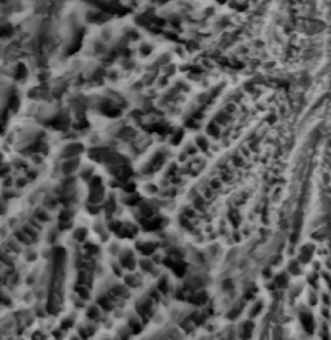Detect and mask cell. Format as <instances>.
Returning <instances> with one entry per match:
<instances>
[{
	"mask_svg": "<svg viewBox=\"0 0 331 340\" xmlns=\"http://www.w3.org/2000/svg\"><path fill=\"white\" fill-rule=\"evenodd\" d=\"M204 318H206V315H204V314H201V313L193 314V319H194V322H196V323H202L204 321Z\"/></svg>",
	"mask_w": 331,
	"mask_h": 340,
	"instance_id": "d6986e66",
	"label": "cell"
},
{
	"mask_svg": "<svg viewBox=\"0 0 331 340\" xmlns=\"http://www.w3.org/2000/svg\"><path fill=\"white\" fill-rule=\"evenodd\" d=\"M196 207L198 208V210H203V202H202V199H197L196 201Z\"/></svg>",
	"mask_w": 331,
	"mask_h": 340,
	"instance_id": "83f0119b",
	"label": "cell"
},
{
	"mask_svg": "<svg viewBox=\"0 0 331 340\" xmlns=\"http://www.w3.org/2000/svg\"><path fill=\"white\" fill-rule=\"evenodd\" d=\"M100 188V186H99ZM99 188H93V193L91 194L89 197V202L92 203H99L102 198H104V193H102V189Z\"/></svg>",
	"mask_w": 331,
	"mask_h": 340,
	"instance_id": "8992f818",
	"label": "cell"
},
{
	"mask_svg": "<svg viewBox=\"0 0 331 340\" xmlns=\"http://www.w3.org/2000/svg\"><path fill=\"white\" fill-rule=\"evenodd\" d=\"M120 264L124 266V268H127L129 270H132L135 268V256L132 255V252L131 251H125L123 255L120 256Z\"/></svg>",
	"mask_w": 331,
	"mask_h": 340,
	"instance_id": "6da1fadb",
	"label": "cell"
},
{
	"mask_svg": "<svg viewBox=\"0 0 331 340\" xmlns=\"http://www.w3.org/2000/svg\"><path fill=\"white\" fill-rule=\"evenodd\" d=\"M207 299V295L204 292H198V294H194L189 298V302L193 303V304H197V305H202Z\"/></svg>",
	"mask_w": 331,
	"mask_h": 340,
	"instance_id": "3957f363",
	"label": "cell"
},
{
	"mask_svg": "<svg viewBox=\"0 0 331 340\" xmlns=\"http://www.w3.org/2000/svg\"><path fill=\"white\" fill-rule=\"evenodd\" d=\"M141 268L146 272H152L153 270V263L149 260H142L141 261Z\"/></svg>",
	"mask_w": 331,
	"mask_h": 340,
	"instance_id": "9a60e30c",
	"label": "cell"
},
{
	"mask_svg": "<svg viewBox=\"0 0 331 340\" xmlns=\"http://www.w3.org/2000/svg\"><path fill=\"white\" fill-rule=\"evenodd\" d=\"M38 217H39V220H43V221H47L48 220V215L45 212H43V211H40V212H38V215H36Z\"/></svg>",
	"mask_w": 331,
	"mask_h": 340,
	"instance_id": "603a6c76",
	"label": "cell"
},
{
	"mask_svg": "<svg viewBox=\"0 0 331 340\" xmlns=\"http://www.w3.org/2000/svg\"><path fill=\"white\" fill-rule=\"evenodd\" d=\"M229 217H230V221H232V224L234 225V226H237V225H238V222H239V217H238L237 215H233V213H230V215H229Z\"/></svg>",
	"mask_w": 331,
	"mask_h": 340,
	"instance_id": "ffe728a7",
	"label": "cell"
},
{
	"mask_svg": "<svg viewBox=\"0 0 331 340\" xmlns=\"http://www.w3.org/2000/svg\"><path fill=\"white\" fill-rule=\"evenodd\" d=\"M23 232L27 233V234L30 235V237H32V238H35V237H36V233L34 232V230H31L30 228H25V229H23Z\"/></svg>",
	"mask_w": 331,
	"mask_h": 340,
	"instance_id": "d4e9b609",
	"label": "cell"
},
{
	"mask_svg": "<svg viewBox=\"0 0 331 340\" xmlns=\"http://www.w3.org/2000/svg\"><path fill=\"white\" fill-rule=\"evenodd\" d=\"M201 286H202V282H201L199 278H193L192 281H189V283H188V287L192 288V290H197L198 287H201Z\"/></svg>",
	"mask_w": 331,
	"mask_h": 340,
	"instance_id": "8fae6325",
	"label": "cell"
},
{
	"mask_svg": "<svg viewBox=\"0 0 331 340\" xmlns=\"http://www.w3.org/2000/svg\"><path fill=\"white\" fill-rule=\"evenodd\" d=\"M72 325V322L70 321V319H66V321H64V323H62V328H67V327H70Z\"/></svg>",
	"mask_w": 331,
	"mask_h": 340,
	"instance_id": "f1b7e54d",
	"label": "cell"
},
{
	"mask_svg": "<svg viewBox=\"0 0 331 340\" xmlns=\"http://www.w3.org/2000/svg\"><path fill=\"white\" fill-rule=\"evenodd\" d=\"M76 292L79 294L80 296L83 299H88V296H89V294H88V291H87V288L84 287V286H76Z\"/></svg>",
	"mask_w": 331,
	"mask_h": 340,
	"instance_id": "7c38bea8",
	"label": "cell"
},
{
	"mask_svg": "<svg viewBox=\"0 0 331 340\" xmlns=\"http://www.w3.org/2000/svg\"><path fill=\"white\" fill-rule=\"evenodd\" d=\"M85 237H87V230L83 229V228H80V229H78V230L75 232V239H76V241L82 242V241L85 239Z\"/></svg>",
	"mask_w": 331,
	"mask_h": 340,
	"instance_id": "30bf717a",
	"label": "cell"
},
{
	"mask_svg": "<svg viewBox=\"0 0 331 340\" xmlns=\"http://www.w3.org/2000/svg\"><path fill=\"white\" fill-rule=\"evenodd\" d=\"M141 213H142V215H144L145 217L152 216V215H153V210H152V207L148 206V205L141 206Z\"/></svg>",
	"mask_w": 331,
	"mask_h": 340,
	"instance_id": "5bb4252c",
	"label": "cell"
},
{
	"mask_svg": "<svg viewBox=\"0 0 331 340\" xmlns=\"http://www.w3.org/2000/svg\"><path fill=\"white\" fill-rule=\"evenodd\" d=\"M99 315H100V312H99V309H97L96 307H91V308L88 309V317H89L91 319L97 318Z\"/></svg>",
	"mask_w": 331,
	"mask_h": 340,
	"instance_id": "e0dca14e",
	"label": "cell"
},
{
	"mask_svg": "<svg viewBox=\"0 0 331 340\" xmlns=\"http://www.w3.org/2000/svg\"><path fill=\"white\" fill-rule=\"evenodd\" d=\"M69 218H70V213L67 212V211H64L60 215V220L61 221H69Z\"/></svg>",
	"mask_w": 331,
	"mask_h": 340,
	"instance_id": "44dd1931",
	"label": "cell"
},
{
	"mask_svg": "<svg viewBox=\"0 0 331 340\" xmlns=\"http://www.w3.org/2000/svg\"><path fill=\"white\" fill-rule=\"evenodd\" d=\"M111 294H114L116 296H122L125 294V288L122 287V286H115V287H113V290H111Z\"/></svg>",
	"mask_w": 331,
	"mask_h": 340,
	"instance_id": "2e32d148",
	"label": "cell"
},
{
	"mask_svg": "<svg viewBox=\"0 0 331 340\" xmlns=\"http://www.w3.org/2000/svg\"><path fill=\"white\" fill-rule=\"evenodd\" d=\"M158 288L159 291H162V292H167V281H166V278L160 279V282L158 283Z\"/></svg>",
	"mask_w": 331,
	"mask_h": 340,
	"instance_id": "ac0fdd59",
	"label": "cell"
},
{
	"mask_svg": "<svg viewBox=\"0 0 331 340\" xmlns=\"http://www.w3.org/2000/svg\"><path fill=\"white\" fill-rule=\"evenodd\" d=\"M87 250H88L89 254H96V252L99 251L97 246H95V245H88V246H87Z\"/></svg>",
	"mask_w": 331,
	"mask_h": 340,
	"instance_id": "7402d4cb",
	"label": "cell"
},
{
	"mask_svg": "<svg viewBox=\"0 0 331 340\" xmlns=\"http://www.w3.org/2000/svg\"><path fill=\"white\" fill-rule=\"evenodd\" d=\"M71 340H78V339H76V338H74V339H71Z\"/></svg>",
	"mask_w": 331,
	"mask_h": 340,
	"instance_id": "d6a6232c",
	"label": "cell"
},
{
	"mask_svg": "<svg viewBox=\"0 0 331 340\" xmlns=\"http://www.w3.org/2000/svg\"><path fill=\"white\" fill-rule=\"evenodd\" d=\"M80 335L83 336V339H87V336H88V335L85 334V330H80Z\"/></svg>",
	"mask_w": 331,
	"mask_h": 340,
	"instance_id": "1f68e13d",
	"label": "cell"
},
{
	"mask_svg": "<svg viewBox=\"0 0 331 340\" xmlns=\"http://www.w3.org/2000/svg\"><path fill=\"white\" fill-rule=\"evenodd\" d=\"M89 278H91V275H89L88 272H87V270H80L79 277H78V281H79L80 285H84V283L88 282Z\"/></svg>",
	"mask_w": 331,
	"mask_h": 340,
	"instance_id": "ba28073f",
	"label": "cell"
},
{
	"mask_svg": "<svg viewBox=\"0 0 331 340\" xmlns=\"http://www.w3.org/2000/svg\"><path fill=\"white\" fill-rule=\"evenodd\" d=\"M99 304L101 305L102 308H104L105 310H110V309H113V304H111V302L108 299V298H105V296H101V298L99 299Z\"/></svg>",
	"mask_w": 331,
	"mask_h": 340,
	"instance_id": "52a82bcc",
	"label": "cell"
},
{
	"mask_svg": "<svg viewBox=\"0 0 331 340\" xmlns=\"http://www.w3.org/2000/svg\"><path fill=\"white\" fill-rule=\"evenodd\" d=\"M160 224H162V220H160V218H153V220L144 221V228L146 230H154V229H157V228H159Z\"/></svg>",
	"mask_w": 331,
	"mask_h": 340,
	"instance_id": "5b68a950",
	"label": "cell"
},
{
	"mask_svg": "<svg viewBox=\"0 0 331 340\" xmlns=\"http://www.w3.org/2000/svg\"><path fill=\"white\" fill-rule=\"evenodd\" d=\"M181 224H182V226H185V228L188 226L189 229H190V228H192V225L189 224V221H188V220H185V218H181Z\"/></svg>",
	"mask_w": 331,
	"mask_h": 340,
	"instance_id": "f546056e",
	"label": "cell"
},
{
	"mask_svg": "<svg viewBox=\"0 0 331 340\" xmlns=\"http://www.w3.org/2000/svg\"><path fill=\"white\" fill-rule=\"evenodd\" d=\"M286 283V278L283 275H281V277H278V278H277V285H285Z\"/></svg>",
	"mask_w": 331,
	"mask_h": 340,
	"instance_id": "484cf974",
	"label": "cell"
},
{
	"mask_svg": "<svg viewBox=\"0 0 331 340\" xmlns=\"http://www.w3.org/2000/svg\"><path fill=\"white\" fill-rule=\"evenodd\" d=\"M129 326H131V328H132V331L135 334H139L141 331V326H140V323L136 321V319H131V321H129Z\"/></svg>",
	"mask_w": 331,
	"mask_h": 340,
	"instance_id": "4fadbf2b",
	"label": "cell"
},
{
	"mask_svg": "<svg viewBox=\"0 0 331 340\" xmlns=\"http://www.w3.org/2000/svg\"><path fill=\"white\" fill-rule=\"evenodd\" d=\"M232 287H233V285H232L230 281H225V282H224V288H232Z\"/></svg>",
	"mask_w": 331,
	"mask_h": 340,
	"instance_id": "4dcf8cb0",
	"label": "cell"
},
{
	"mask_svg": "<svg viewBox=\"0 0 331 340\" xmlns=\"http://www.w3.org/2000/svg\"><path fill=\"white\" fill-rule=\"evenodd\" d=\"M260 309H261V304H257L256 307H255L254 309H252V313H251V315H256V314H257V312H259Z\"/></svg>",
	"mask_w": 331,
	"mask_h": 340,
	"instance_id": "4316f807",
	"label": "cell"
},
{
	"mask_svg": "<svg viewBox=\"0 0 331 340\" xmlns=\"http://www.w3.org/2000/svg\"><path fill=\"white\" fill-rule=\"evenodd\" d=\"M301 323H303L304 328L308 331L309 334H312L313 331V317L308 313H303L301 314Z\"/></svg>",
	"mask_w": 331,
	"mask_h": 340,
	"instance_id": "7a4b0ae2",
	"label": "cell"
},
{
	"mask_svg": "<svg viewBox=\"0 0 331 340\" xmlns=\"http://www.w3.org/2000/svg\"><path fill=\"white\" fill-rule=\"evenodd\" d=\"M157 250V243H153V242H146V243H142L140 246V251L145 255H150Z\"/></svg>",
	"mask_w": 331,
	"mask_h": 340,
	"instance_id": "277c9868",
	"label": "cell"
},
{
	"mask_svg": "<svg viewBox=\"0 0 331 340\" xmlns=\"http://www.w3.org/2000/svg\"><path fill=\"white\" fill-rule=\"evenodd\" d=\"M125 283H127L128 286H132V287H136V286H139L140 281H139L137 277H135V275H127L125 277Z\"/></svg>",
	"mask_w": 331,
	"mask_h": 340,
	"instance_id": "9c48e42d",
	"label": "cell"
},
{
	"mask_svg": "<svg viewBox=\"0 0 331 340\" xmlns=\"http://www.w3.org/2000/svg\"><path fill=\"white\" fill-rule=\"evenodd\" d=\"M120 226H122V225L119 224L118 221H114V222H111V224H110V229H111V230H115V232H118Z\"/></svg>",
	"mask_w": 331,
	"mask_h": 340,
	"instance_id": "cb8c5ba5",
	"label": "cell"
}]
</instances>
